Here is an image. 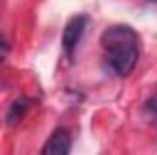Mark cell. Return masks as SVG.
Returning a JSON list of instances; mask_svg holds the SVG:
<instances>
[{
    "instance_id": "8992f818",
    "label": "cell",
    "mask_w": 157,
    "mask_h": 155,
    "mask_svg": "<svg viewBox=\"0 0 157 155\" xmlns=\"http://www.w3.org/2000/svg\"><path fill=\"white\" fill-rule=\"evenodd\" d=\"M154 120H155V122H157V117H155V119H154Z\"/></svg>"
},
{
    "instance_id": "6da1fadb",
    "label": "cell",
    "mask_w": 157,
    "mask_h": 155,
    "mask_svg": "<svg viewBox=\"0 0 157 155\" xmlns=\"http://www.w3.org/2000/svg\"><path fill=\"white\" fill-rule=\"evenodd\" d=\"M104 62L117 77H128L139 60V35L128 24H115L101 35Z\"/></svg>"
},
{
    "instance_id": "7a4b0ae2",
    "label": "cell",
    "mask_w": 157,
    "mask_h": 155,
    "mask_svg": "<svg viewBox=\"0 0 157 155\" xmlns=\"http://www.w3.org/2000/svg\"><path fill=\"white\" fill-rule=\"evenodd\" d=\"M86 26H88V17L86 15H75L64 26L60 42H62V51H64V55L70 60L75 57V49H77V46H78V42H80V39H82V35H84V31H86Z\"/></svg>"
},
{
    "instance_id": "3957f363",
    "label": "cell",
    "mask_w": 157,
    "mask_h": 155,
    "mask_svg": "<svg viewBox=\"0 0 157 155\" xmlns=\"http://www.w3.org/2000/svg\"><path fill=\"white\" fill-rule=\"evenodd\" d=\"M71 152V137L68 130L57 128L44 142L39 155H70Z\"/></svg>"
},
{
    "instance_id": "5b68a950",
    "label": "cell",
    "mask_w": 157,
    "mask_h": 155,
    "mask_svg": "<svg viewBox=\"0 0 157 155\" xmlns=\"http://www.w3.org/2000/svg\"><path fill=\"white\" fill-rule=\"evenodd\" d=\"M7 53H9V42H7L6 37H2V35H0V62H4V60H6Z\"/></svg>"
},
{
    "instance_id": "277c9868",
    "label": "cell",
    "mask_w": 157,
    "mask_h": 155,
    "mask_svg": "<svg viewBox=\"0 0 157 155\" xmlns=\"http://www.w3.org/2000/svg\"><path fill=\"white\" fill-rule=\"evenodd\" d=\"M29 108H31V99H28V97H18V99H15V100L11 102L7 113H6V119H4L6 126H9V128L17 126V124L24 119V115L28 113Z\"/></svg>"
}]
</instances>
